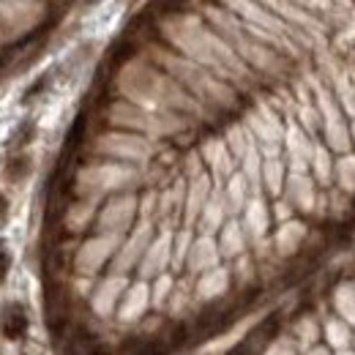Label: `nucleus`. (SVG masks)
I'll return each mask as SVG.
<instances>
[{
    "label": "nucleus",
    "mask_w": 355,
    "mask_h": 355,
    "mask_svg": "<svg viewBox=\"0 0 355 355\" xmlns=\"http://www.w3.org/2000/svg\"><path fill=\"white\" fill-rule=\"evenodd\" d=\"M162 63L170 69V74L175 77L178 83L189 85L200 98H208L214 104H232V90L224 88L219 80H214L202 66L191 63V60H183V58H175V55H162Z\"/></svg>",
    "instance_id": "1"
},
{
    "label": "nucleus",
    "mask_w": 355,
    "mask_h": 355,
    "mask_svg": "<svg viewBox=\"0 0 355 355\" xmlns=\"http://www.w3.org/2000/svg\"><path fill=\"white\" fill-rule=\"evenodd\" d=\"M44 14V0H0V39L28 36Z\"/></svg>",
    "instance_id": "2"
},
{
    "label": "nucleus",
    "mask_w": 355,
    "mask_h": 355,
    "mask_svg": "<svg viewBox=\"0 0 355 355\" xmlns=\"http://www.w3.org/2000/svg\"><path fill=\"white\" fill-rule=\"evenodd\" d=\"M110 121L118 123V126H129L134 132H145V134H175L183 129V121H178L175 115H153V112H145L134 104H115L110 110Z\"/></svg>",
    "instance_id": "3"
},
{
    "label": "nucleus",
    "mask_w": 355,
    "mask_h": 355,
    "mask_svg": "<svg viewBox=\"0 0 355 355\" xmlns=\"http://www.w3.org/2000/svg\"><path fill=\"white\" fill-rule=\"evenodd\" d=\"M134 178L129 167L121 164H96V167H85L80 178H77V191L85 194L88 200H98L107 191H115L121 186H126Z\"/></svg>",
    "instance_id": "4"
},
{
    "label": "nucleus",
    "mask_w": 355,
    "mask_h": 355,
    "mask_svg": "<svg viewBox=\"0 0 355 355\" xmlns=\"http://www.w3.org/2000/svg\"><path fill=\"white\" fill-rule=\"evenodd\" d=\"M96 150L115 156V159H126V162H148V156L153 153L150 142L139 134H121L110 132L96 139Z\"/></svg>",
    "instance_id": "5"
},
{
    "label": "nucleus",
    "mask_w": 355,
    "mask_h": 355,
    "mask_svg": "<svg viewBox=\"0 0 355 355\" xmlns=\"http://www.w3.org/2000/svg\"><path fill=\"white\" fill-rule=\"evenodd\" d=\"M118 246H121V235H96V238L85 241L83 249H80L77 257H74L77 273L93 276L98 268L104 266V263L118 252Z\"/></svg>",
    "instance_id": "6"
},
{
    "label": "nucleus",
    "mask_w": 355,
    "mask_h": 355,
    "mask_svg": "<svg viewBox=\"0 0 355 355\" xmlns=\"http://www.w3.org/2000/svg\"><path fill=\"white\" fill-rule=\"evenodd\" d=\"M134 208H137V200H134L132 194L110 200L107 208L98 214L101 235H123V230H129V224L134 219Z\"/></svg>",
    "instance_id": "7"
},
{
    "label": "nucleus",
    "mask_w": 355,
    "mask_h": 355,
    "mask_svg": "<svg viewBox=\"0 0 355 355\" xmlns=\"http://www.w3.org/2000/svg\"><path fill=\"white\" fill-rule=\"evenodd\" d=\"M173 260V232L170 230H162L159 238H153L139 260V276L150 279V276H162L167 263Z\"/></svg>",
    "instance_id": "8"
},
{
    "label": "nucleus",
    "mask_w": 355,
    "mask_h": 355,
    "mask_svg": "<svg viewBox=\"0 0 355 355\" xmlns=\"http://www.w3.org/2000/svg\"><path fill=\"white\" fill-rule=\"evenodd\" d=\"M150 241H153V224L142 222L132 235H129V241L115 252V254H118V257H115V273H126L132 266H137V263L142 260V254H145V249H148Z\"/></svg>",
    "instance_id": "9"
},
{
    "label": "nucleus",
    "mask_w": 355,
    "mask_h": 355,
    "mask_svg": "<svg viewBox=\"0 0 355 355\" xmlns=\"http://www.w3.org/2000/svg\"><path fill=\"white\" fill-rule=\"evenodd\" d=\"M186 260H189V270L191 273L211 270V268H216V263H219V246L211 241V235H202V238H197L191 243Z\"/></svg>",
    "instance_id": "10"
},
{
    "label": "nucleus",
    "mask_w": 355,
    "mask_h": 355,
    "mask_svg": "<svg viewBox=\"0 0 355 355\" xmlns=\"http://www.w3.org/2000/svg\"><path fill=\"white\" fill-rule=\"evenodd\" d=\"M126 290V279L123 276H107L98 287H96V293H93V311L96 314H101V317H107L110 311L115 309V301L121 298V293Z\"/></svg>",
    "instance_id": "11"
},
{
    "label": "nucleus",
    "mask_w": 355,
    "mask_h": 355,
    "mask_svg": "<svg viewBox=\"0 0 355 355\" xmlns=\"http://www.w3.org/2000/svg\"><path fill=\"white\" fill-rule=\"evenodd\" d=\"M249 129H254L260 142L268 148V153H276V142L282 139V126L276 115H270L266 107H260L254 115H249Z\"/></svg>",
    "instance_id": "12"
},
{
    "label": "nucleus",
    "mask_w": 355,
    "mask_h": 355,
    "mask_svg": "<svg viewBox=\"0 0 355 355\" xmlns=\"http://www.w3.org/2000/svg\"><path fill=\"white\" fill-rule=\"evenodd\" d=\"M148 304H150V290H148L145 282H137L134 287L126 290L123 304H121V309H118V317H121L123 322H134V320L142 317V311L148 309Z\"/></svg>",
    "instance_id": "13"
},
{
    "label": "nucleus",
    "mask_w": 355,
    "mask_h": 355,
    "mask_svg": "<svg viewBox=\"0 0 355 355\" xmlns=\"http://www.w3.org/2000/svg\"><path fill=\"white\" fill-rule=\"evenodd\" d=\"M208 197H211V178L200 173V175L191 180L189 194H186V205H183V211H186V222L191 224L194 219H200V214H202Z\"/></svg>",
    "instance_id": "14"
},
{
    "label": "nucleus",
    "mask_w": 355,
    "mask_h": 355,
    "mask_svg": "<svg viewBox=\"0 0 355 355\" xmlns=\"http://www.w3.org/2000/svg\"><path fill=\"white\" fill-rule=\"evenodd\" d=\"M202 156H205L208 167L214 170V175L216 178H224L232 173V153H230V148L224 145L222 139H211V142H205V145H202Z\"/></svg>",
    "instance_id": "15"
},
{
    "label": "nucleus",
    "mask_w": 355,
    "mask_h": 355,
    "mask_svg": "<svg viewBox=\"0 0 355 355\" xmlns=\"http://www.w3.org/2000/svg\"><path fill=\"white\" fill-rule=\"evenodd\" d=\"M227 284H230V273H227L224 268H211V270H205V276H200V282H197V295H200L202 301L219 298L224 290H227Z\"/></svg>",
    "instance_id": "16"
},
{
    "label": "nucleus",
    "mask_w": 355,
    "mask_h": 355,
    "mask_svg": "<svg viewBox=\"0 0 355 355\" xmlns=\"http://www.w3.org/2000/svg\"><path fill=\"white\" fill-rule=\"evenodd\" d=\"M224 214H227L224 194L222 191H216L214 197H208V202H205V208H202V214H200V230H202L205 235L216 232L224 222Z\"/></svg>",
    "instance_id": "17"
},
{
    "label": "nucleus",
    "mask_w": 355,
    "mask_h": 355,
    "mask_svg": "<svg viewBox=\"0 0 355 355\" xmlns=\"http://www.w3.org/2000/svg\"><path fill=\"white\" fill-rule=\"evenodd\" d=\"M243 224H246V230H249L254 238H263V235H266L268 208L260 197H252V200L246 202V219H243Z\"/></svg>",
    "instance_id": "18"
},
{
    "label": "nucleus",
    "mask_w": 355,
    "mask_h": 355,
    "mask_svg": "<svg viewBox=\"0 0 355 355\" xmlns=\"http://www.w3.org/2000/svg\"><path fill=\"white\" fill-rule=\"evenodd\" d=\"M243 249H246L243 227H241L238 222L224 224L222 241H219V252H222V254H227V257H238V254H243Z\"/></svg>",
    "instance_id": "19"
},
{
    "label": "nucleus",
    "mask_w": 355,
    "mask_h": 355,
    "mask_svg": "<svg viewBox=\"0 0 355 355\" xmlns=\"http://www.w3.org/2000/svg\"><path fill=\"white\" fill-rule=\"evenodd\" d=\"M246 191H249V183H246V178L243 175H232L230 178V183H227V189H224V202H227V208L230 211H241V208H246Z\"/></svg>",
    "instance_id": "20"
},
{
    "label": "nucleus",
    "mask_w": 355,
    "mask_h": 355,
    "mask_svg": "<svg viewBox=\"0 0 355 355\" xmlns=\"http://www.w3.org/2000/svg\"><path fill=\"white\" fill-rule=\"evenodd\" d=\"M304 227L301 224H284L282 227V232L276 235V249H279V254H290V252H295V246L301 243V238H304Z\"/></svg>",
    "instance_id": "21"
},
{
    "label": "nucleus",
    "mask_w": 355,
    "mask_h": 355,
    "mask_svg": "<svg viewBox=\"0 0 355 355\" xmlns=\"http://www.w3.org/2000/svg\"><path fill=\"white\" fill-rule=\"evenodd\" d=\"M336 309L345 317L347 325H353L355 322V287L353 284H342V287L336 290Z\"/></svg>",
    "instance_id": "22"
},
{
    "label": "nucleus",
    "mask_w": 355,
    "mask_h": 355,
    "mask_svg": "<svg viewBox=\"0 0 355 355\" xmlns=\"http://www.w3.org/2000/svg\"><path fill=\"white\" fill-rule=\"evenodd\" d=\"M325 336L336 350H345L350 342V325L345 320H328L325 322Z\"/></svg>",
    "instance_id": "23"
},
{
    "label": "nucleus",
    "mask_w": 355,
    "mask_h": 355,
    "mask_svg": "<svg viewBox=\"0 0 355 355\" xmlns=\"http://www.w3.org/2000/svg\"><path fill=\"white\" fill-rule=\"evenodd\" d=\"M254 142H252V134L246 132L243 126H232L230 132H227V148H230V153H235L238 159H243V153L252 148Z\"/></svg>",
    "instance_id": "24"
},
{
    "label": "nucleus",
    "mask_w": 355,
    "mask_h": 355,
    "mask_svg": "<svg viewBox=\"0 0 355 355\" xmlns=\"http://www.w3.org/2000/svg\"><path fill=\"white\" fill-rule=\"evenodd\" d=\"M317 336H320V325H317V320H314V317H304V320L295 325L298 347L311 350V347H314V342H317Z\"/></svg>",
    "instance_id": "25"
},
{
    "label": "nucleus",
    "mask_w": 355,
    "mask_h": 355,
    "mask_svg": "<svg viewBox=\"0 0 355 355\" xmlns=\"http://www.w3.org/2000/svg\"><path fill=\"white\" fill-rule=\"evenodd\" d=\"M93 205H96V200H85L80 205H71V211L66 214V227L69 230H83L93 216Z\"/></svg>",
    "instance_id": "26"
},
{
    "label": "nucleus",
    "mask_w": 355,
    "mask_h": 355,
    "mask_svg": "<svg viewBox=\"0 0 355 355\" xmlns=\"http://www.w3.org/2000/svg\"><path fill=\"white\" fill-rule=\"evenodd\" d=\"M287 150H290L293 162H295V164H298V170H301V167H304V162H306L309 148H306V139L301 137L298 129H290V132H287Z\"/></svg>",
    "instance_id": "27"
},
{
    "label": "nucleus",
    "mask_w": 355,
    "mask_h": 355,
    "mask_svg": "<svg viewBox=\"0 0 355 355\" xmlns=\"http://www.w3.org/2000/svg\"><path fill=\"white\" fill-rule=\"evenodd\" d=\"M290 197L298 202V208L306 211V208L311 205V197H314V194H311V183L306 180V178L295 175L293 178V183H290Z\"/></svg>",
    "instance_id": "28"
},
{
    "label": "nucleus",
    "mask_w": 355,
    "mask_h": 355,
    "mask_svg": "<svg viewBox=\"0 0 355 355\" xmlns=\"http://www.w3.org/2000/svg\"><path fill=\"white\" fill-rule=\"evenodd\" d=\"M260 178L268 183V189L276 194L279 189H282V180H284V170H282V162L279 159H268L266 164H263V173Z\"/></svg>",
    "instance_id": "29"
},
{
    "label": "nucleus",
    "mask_w": 355,
    "mask_h": 355,
    "mask_svg": "<svg viewBox=\"0 0 355 355\" xmlns=\"http://www.w3.org/2000/svg\"><path fill=\"white\" fill-rule=\"evenodd\" d=\"M189 249H191V232H189V230H180L175 235V241H173V263H175V266H180V263L186 260Z\"/></svg>",
    "instance_id": "30"
},
{
    "label": "nucleus",
    "mask_w": 355,
    "mask_h": 355,
    "mask_svg": "<svg viewBox=\"0 0 355 355\" xmlns=\"http://www.w3.org/2000/svg\"><path fill=\"white\" fill-rule=\"evenodd\" d=\"M170 290H173V279L170 276H156V290H153V306H164V301H167V295H170Z\"/></svg>",
    "instance_id": "31"
},
{
    "label": "nucleus",
    "mask_w": 355,
    "mask_h": 355,
    "mask_svg": "<svg viewBox=\"0 0 355 355\" xmlns=\"http://www.w3.org/2000/svg\"><path fill=\"white\" fill-rule=\"evenodd\" d=\"M266 355H298V353H295V347H293L287 339H279V342H273V345L268 347Z\"/></svg>",
    "instance_id": "32"
},
{
    "label": "nucleus",
    "mask_w": 355,
    "mask_h": 355,
    "mask_svg": "<svg viewBox=\"0 0 355 355\" xmlns=\"http://www.w3.org/2000/svg\"><path fill=\"white\" fill-rule=\"evenodd\" d=\"M309 355H331V353H328V350H325V347H311V350H309Z\"/></svg>",
    "instance_id": "33"
},
{
    "label": "nucleus",
    "mask_w": 355,
    "mask_h": 355,
    "mask_svg": "<svg viewBox=\"0 0 355 355\" xmlns=\"http://www.w3.org/2000/svg\"><path fill=\"white\" fill-rule=\"evenodd\" d=\"M339 355H353V353H347V350H339Z\"/></svg>",
    "instance_id": "34"
},
{
    "label": "nucleus",
    "mask_w": 355,
    "mask_h": 355,
    "mask_svg": "<svg viewBox=\"0 0 355 355\" xmlns=\"http://www.w3.org/2000/svg\"><path fill=\"white\" fill-rule=\"evenodd\" d=\"M0 44H3V39H0Z\"/></svg>",
    "instance_id": "35"
}]
</instances>
